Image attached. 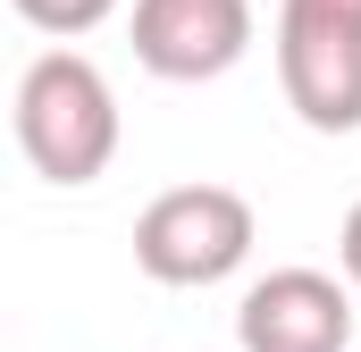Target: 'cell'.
Masks as SVG:
<instances>
[{
  "label": "cell",
  "instance_id": "obj_5",
  "mask_svg": "<svg viewBox=\"0 0 361 352\" xmlns=\"http://www.w3.org/2000/svg\"><path fill=\"white\" fill-rule=\"evenodd\" d=\"M353 344V285L328 268H269L235 302V352H345Z\"/></svg>",
  "mask_w": 361,
  "mask_h": 352
},
{
  "label": "cell",
  "instance_id": "obj_4",
  "mask_svg": "<svg viewBox=\"0 0 361 352\" xmlns=\"http://www.w3.org/2000/svg\"><path fill=\"white\" fill-rule=\"evenodd\" d=\"M126 34L160 84H210L252 51V0H135Z\"/></svg>",
  "mask_w": 361,
  "mask_h": 352
},
{
  "label": "cell",
  "instance_id": "obj_2",
  "mask_svg": "<svg viewBox=\"0 0 361 352\" xmlns=\"http://www.w3.org/2000/svg\"><path fill=\"white\" fill-rule=\"evenodd\" d=\"M252 244H261V218L235 184H177L135 218V268L152 285H177V294L235 277L252 260Z\"/></svg>",
  "mask_w": 361,
  "mask_h": 352
},
{
  "label": "cell",
  "instance_id": "obj_7",
  "mask_svg": "<svg viewBox=\"0 0 361 352\" xmlns=\"http://www.w3.org/2000/svg\"><path fill=\"white\" fill-rule=\"evenodd\" d=\"M336 260H345V285L361 294V201L345 210V227H336Z\"/></svg>",
  "mask_w": 361,
  "mask_h": 352
},
{
  "label": "cell",
  "instance_id": "obj_1",
  "mask_svg": "<svg viewBox=\"0 0 361 352\" xmlns=\"http://www.w3.org/2000/svg\"><path fill=\"white\" fill-rule=\"evenodd\" d=\"M17 151L42 184H92L118 160V92L85 51H42L17 76Z\"/></svg>",
  "mask_w": 361,
  "mask_h": 352
},
{
  "label": "cell",
  "instance_id": "obj_3",
  "mask_svg": "<svg viewBox=\"0 0 361 352\" xmlns=\"http://www.w3.org/2000/svg\"><path fill=\"white\" fill-rule=\"evenodd\" d=\"M277 84L311 134H361V0H277Z\"/></svg>",
  "mask_w": 361,
  "mask_h": 352
},
{
  "label": "cell",
  "instance_id": "obj_6",
  "mask_svg": "<svg viewBox=\"0 0 361 352\" xmlns=\"http://www.w3.org/2000/svg\"><path fill=\"white\" fill-rule=\"evenodd\" d=\"M8 8H17L34 34H59V42H68V34H92V25H109L126 0H8Z\"/></svg>",
  "mask_w": 361,
  "mask_h": 352
}]
</instances>
